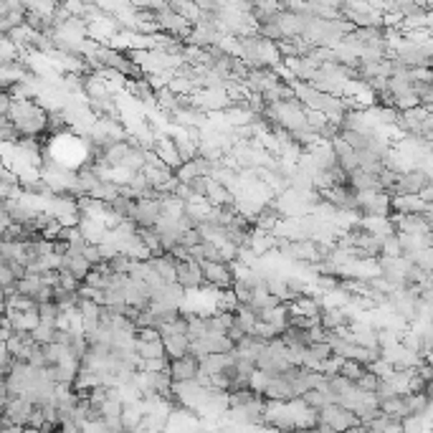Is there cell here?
Listing matches in <instances>:
<instances>
[{
	"mask_svg": "<svg viewBox=\"0 0 433 433\" xmlns=\"http://www.w3.org/2000/svg\"><path fill=\"white\" fill-rule=\"evenodd\" d=\"M365 373H367V365H362V362H355V360H345V365H342V370H339V375H342V378H347V380H353V382L360 380Z\"/></svg>",
	"mask_w": 433,
	"mask_h": 433,
	"instance_id": "cell-19",
	"label": "cell"
},
{
	"mask_svg": "<svg viewBox=\"0 0 433 433\" xmlns=\"http://www.w3.org/2000/svg\"><path fill=\"white\" fill-rule=\"evenodd\" d=\"M367 370H370V373L373 375H378V378H380V380H388V378H393V373H396V367L390 365L388 360H375L373 365H367Z\"/></svg>",
	"mask_w": 433,
	"mask_h": 433,
	"instance_id": "cell-23",
	"label": "cell"
},
{
	"mask_svg": "<svg viewBox=\"0 0 433 433\" xmlns=\"http://www.w3.org/2000/svg\"><path fill=\"white\" fill-rule=\"evenodd\" d=\"M84 256H87V261H89V264H91V266L102 264V261H104L102 251H99V246H94V243H89L87 249H84Z\"/></svg>",
	"mask_w": 433,
	"mask_h": 433,
	"instance_id": "cell-26",
	"label": "cell"
},
{
	"mask_svg": "<svg viewBox=\"0 0 433 433\" xmlns=\"http://www.w3.org/2000/svg\"><path fill=\"white\" fill-rule=\"evenodd\" d=\"M137 339H142V342H160L162 332L152 330V327H147V330H137Z\"/></svg>",
	"mask_w": 433,
	"mask_h": 433,
	"instance_id": "cell-27",
	"label": "cell"
},
{
	"mask_svg": "<svg viewBox=\"0 0 433 433\" xmlns=\"http://www.w3.org/2000/svg\"><path fill=\"white\" fill-rule=\"evenodd\" d=\"M421 198L426 200L428 206H431V208H433V183H431V185H428L426 191H423V195H421Z\"/></svg>",
	"mask_w": 433,
	"mask_h": 433,
	"instance_id": "cell-29",
	"label": "cell"
},
{
	"mask_svg": "<svg viewBox=\"0 0 433 433\" xmlns=\"http://www.w3.org/2000/svg\"><path fill=\"white\" fill-rule=\"evenodd\" d=\"M423 362H426V365H428V367H431V370H433V350H431V353L426 355V357H423Z\"/></svg>",
	"mask_w": 433,
	"mask_h": 433,
	"instance_id": "cell-30",
	"label": "cell"
},
{
	"mask_svg": "<svg viewBox=\"0 0 433 433\" xmlns=\"http://www.w3.org/2000/svg\"><path fill=\"white\" fill-rule=\"evenodd\" d=\"M350 315H347L345 307H327L322 309V315H319V324H322L327 332H339L342 327H350Z\"/></svg>",
	"mask_w": 433,
	"mask_h": 433,
	"instance_id": "cell-11",
	"label": "cell"
},
{
	"mask_svg": "<svg viewBox=\"0 0 433 433\" xmlns=\"http://www.w3.org/2000/svg\"><path fill=\"white\" fill-rule=\"evenodd\" d=\"M61 258H64V266H61V272H69V274H71V276H73V279H79L81 284L87 281V276H89V274H91V269H94V266H91V264H89V261H87V256H84V251H81V254H76V251L69 249Z\"/></svg>",
	"mask_w": 433,
	"mask_h": 433,
	"instance_id": "cell-9",
	"label": "cell"
},
{
	"mask_svg": "<svg viewBox=\"0 0 433 433\" xmlns=\"http://www.w3.org/2000/svg\"><path fill=\"white\" fill-rule=\"evenodd\" d=\"M33 411H36V403H33V400H28L26 396L13 398V400H10L8 405H3V426L28 428Z\"/></svg>",
	"mask_w": 433,
	"mask_h": 433,
	"instance_id": "cell-2",
	"label": "cell"
},
{
	"mask_svg": "<svg viewBox=\"0 0 433 433\" xmlns=\"http://www.w3.org/2000/svg\"><path fill=\"white\" fill-rule=\"evenodd\" d=\"M203 276H206L208 287L218 289V292H226V289H233L236 276H233V266L223 264V261H203Z\"/></svg>",
	"mask_w": 433,
	"mask_h": 433,
	"instance_id": "cell-3",
	"label": "cell"
},
{
	"mask_svg": "<svg viewBox=\"0 0 433 433\" xmlns=\"http://www.w3.org/2000/svg\"><path fill=\"white\" fill-rule=\"evenodd\" d=\"M269 380H272V375H266L264 370H258V367H256V373L249 378V388L254 390L256 396H264L266 388H269Z\"/></svg>",
	"mask_w": 433,
	"mask_h": 433,
	"instance_id": "cell-20",
	"label": "cell"
},
{
	"mask_svg": "<svg viewBox=\"0 0 433 433\" xmlns=\"http://www.w3.org/2000/svg\"><path fill=\"white\" fill-rule=\"evenodd\" d=\"M203 258L206 261H223L220 258V246L213 241H203Z\"/></svg>",
	"mask_w": 433,
	"mask_h": 433,
	"instance_id": "cell-25",
	"label": "cell"
},
{
	"mask_svg": "<svg viewBox=\"0 0 433 433\" xmlns=\"http://www.w3.org/2000/svg\"><path fill=\"white\" fill-rule=\"evenodd\" d=\"M162 218V195L160 198H142L137 200L132 213V223L140 228H154V223Z\"/></svg>",
	"mask_w": 433,
	"mask_h": 433,
	"instance_id": "cell-5",
	"label": "cell"
},
{
	"mask_svg": "<svg viewBox=\"0 0 433 433\" xmlns=\"http://www.w3.org/2000/svg\"><path fill=\"white\" fill-rule=\"evenodd\" d=\"M345 433H375V431L370 426H367V423H360V426L350 428V431H345Z\"/></svg>",
	"mask_w": 433,
	"mask_h": 433,
	"instance_id": "cell-28",
	"label": "cell"
},
{
	"mask_svg": "<svg viewBox=\"0 0 433 433\" xmlns=\"http://www.w3.org/2000/svg\"><path fill=\"white\" fill-rule=\"evenodd\" d=\"M132 264H134V258H130L127 254H119V256H114L109 261V269H112V274L130 276V272H132Z\"/></svg>",
	"mask_w": 433,
	"mask_h": 433,
	"instance_id": "cell-21",
	"label": "cell"
},
{
	"mask_svg": "<svg viewBox=\"0 0 433 433\" xmlns=\"http://www.w3.org/2000/svg\"><path fill=\"white\" fill-rule=\"evenodd\" d=\"M355 385H357L360 390H365V393H375V390H378V385H380V378L367 370V373L362 375V378L357 382H355Z\"/></svg>",
	"mask_w": 433,
	"mask_h": 433,
	"instance_id": "cell-24",
	"label": "cell"
},
{
	"mask_svg": "<svg viewBox=\"0 0 433 433\" xmlns=\"http://www.w3.org/2000/svg\"><path fill=\"white\" fill-rule=\"evenodd\" d=\"M431 183L433 180H431V175H428L426 170L413 168L411 173L400 175V180H398L393 195H423V191H426Z\"/></svg>",
	"mask_w": 433,
	"mask_h": 433,
	"instance_id": "cell-4",
	"label": "cell"
},
{
	"mask_svg": "<svg viewBox=\"0 0 433 433\" xmlns=\"http://www.w3.org/2000/svg\"><path fill=\"white\" fill-rule=\"evenodd\" d=\"M165 353L170 360H180L185 355H191V337L188 335H175V337H162Z\"/></svg>",
	"mask_w": 433,
	"mask_h": 433,
	"instance_id": "cell-13",
	"label": "cell"
},
{
	"mask_svg": "<svg viewBox=\"0 0 433 433\" xmlns=\"http://www.w3.org/2000/svg\"><path fill=\"white\" fill-rule=\"evenodd\" d=\"M15 287H18V294H21V297L36 299L38 294H41V289H44V276H33V274H28V276H23Z\"/></svg>",
	"mask_w": 433,
	"mask_h": 433,
	"instance_id": "cell-16",
	"label": "cell"
},
{
	"mask_svg": "<svg viewBox=\"0 0 433 433\" xmlns=\"http://www.w3.org/2000/svg\"><path fill=\"white\" fill-rule=\"evenodd\" d=\"M362 421L355 416L353 411H347V408H342V405L332 403L327 405L324 411H319V431H335V433H345L350 431V428L360 426Z\"/></svg>",
	"mask_w": 433,
	"mask_h": 433,
	"instance_id": "cell-1",
	"label": "cell"
},
{
	"mask_svg": "<svg viewBox=\"0 0 433 433\" xmlns=\"http://www.w3.org/2000/svg\"><path fill=\"white\" fill-rule=\"evenodd\" d=\"M177 284L185 289V292H195L206 284V276H203V266L198 261H177Z\"/></svg>",
	"mask_w": 433,
	"mask_h": 433,
	"instance_id": "cell-6",
	"label": "cell"
},
{
	"mask_svg": "<svg viewBox=\"0 0 433 433\" xmlns=\"http://www.w3.org/2000/svg\"><path fill=\"white\" fill-rule=\"evenodd\" d=\"M173 360L170 357H160V360H142L140 370L142 373H168Z\"/></svg>",
	"mask_w": 433,
	"mask_h": 433,
	"instance_id": "cell-22",
	"label": "cell"
},
{
	"mask_svg": "<svg viewBox=\"0 0 433 433\" xmlns=\"http://www.w3.org/2000/svg\"><path fill=\"white\" fill-rule=\"evenodd\" d=\"M289 307H292V315L309 317V319H319V315H322V307H319V301L315 297H299Z\"/></svg>",
	"mask_w": 433,
	"mask_h": 433,
	"instance_id": "cell-14",
	"label": "cell"
},
{
	"mask_svg": "<svg viewBox=\"0 0 433 433\" xmlns=\"http://www.w3.org/2000/svg\"><path fill=\"white\" fill-rule=\"evenodd\" d=\"M380 413L396 421H405L411 416L408 413V396H393L388 400H380Z\"/></svg>",
	"mask_w": 433,
	"mask_h": 433,
	"instance_id": "cell-12",
	"label": "cell"
},
{
	"mask_svg": "<svg viewBox=\"0 0 433 433\" xmlns=\"http://www.w3.org/2000/svg\"><path fill=\"white\" fill-rule=\"evenodd\" d=\"M264 398H266V400H274V403H292V400H297V396H294V388L289 385V380L284 378V375H279V378H272V380H269V388H266Z\"/></svg>",
	"mask_w": 433,
	"mask_h": 433,
	"instance_id": "cell-10",
	"label": "cell"
},
{
	"mask_svg": "<svg viewBox=\"0 0 433 433\" xmlns=\"http://www.w3.org/2000/svg\"><path fill=\"white\" fill-rule=\"evenodd\" d=\"M301 400H304L309 408H315V411H324L327 405L335 403V398H332L330 393H324V390H309V393L301 398Z\"/></svg>",
	"mask_w": 433,
	"mask_h": 433,
	"instance_id": "cell-17",
	"label": "cell"
},
{
	"mask_svg": "<svg viewBox=\"0 0 433 433\" xmlns=\"http://www.w3.org/2000/svg\"><path fill=\"white\" fill-rule=\"evenodd\" d=\"M137 355H140V360H160V357H168V353H165V342H142V339H137Z\"/></svg>",
	"mask_w": 433,
	"mask_h": 433,
	"instance_id": "cell-15",
	"label": "cell"
},
{
	"mask_svg": "<svg viewBox=\"0 0 433 433\" xmlns=\"http://www.w3.org/2000/svg\"><path fill=\"white\" fill-rule=\"evenodd\" d=\"M200 375V360L193 355H185L180 360H173L170 365V378L173 382H191Z\"/></svg>",
	"mask_w": 433,
	"mask_h": 433,
	"instance_id": "cell-7",
	"label": "cell"
},
{
	"mask_svg": "<svg viewBox=\"0 0 433 433\" xmlns=\"http://www.w3.org/2000/svg\"><path fill=\"white\" fill-rule=\"evenodd\" d=\"M398 236H431V226H428L426 215H396Z\"/></svg>",
	"mask_w": 433,
	"mask_h": 433,
	"instance_id": "cell-8",
	"label": "cell"
},
{
	"mask_svg": "<svg viewBox=\"0 0 433 433\" xmlns=\"http://www.w3.org/2000/svg\"><path fill=\"white\" fill-rule=\"evenodd\" d=\"M56 327H53V324H44L41 322V327H38V330H33L30 332V337L36 339L38 345H51V342H56Z\"/></svg>",
	"mask_w": 433,
	"mask_h": 433,
	"instance_id": "cell-18",
	"label": "cell"
}]
</instances>
